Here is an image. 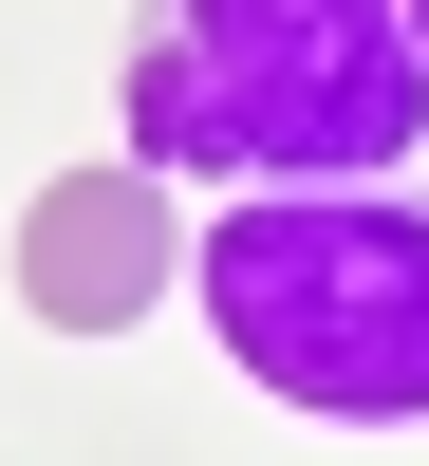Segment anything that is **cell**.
Instances as JSON below:
<instances>
[{
    "mask_svg": "<svg viewBox=\"0 0 429 466\" xmlns=\"http://www.w3.org/2000/svg\"><path fill=\"white\" fill-rule=\"evenodd\" d=\"M429 131L411 0H149L131 19V149L261 187H373Z\"/></svg>",
    "mask_w": 429,
    "mask_h": 466,
    "instance_id": "1",
    "label": "cell"
},
{
    "mask_svg": "<svg viewBox=\"0 0 429 466\" xmlns=\"http://www.w3.org/2000/svg\"><path fill=\"white\" fill-rule=\"evenodd\" d=\"M206 336L281 410H336V430L429 410V206H373V187L224 206L206 224Z\"/></svg>",
    "mask_w": 429,
    "mask_h": 466,
    "instance_id": "2",
    "label": "cell"
},
{
    "mask_svg": "<svg viewBox=\"0 0 429 466\" xmlns=\"http://www.w3.org/2000/svg\"><path fill=\"white\" fill-rule=\"evenodd\" d=\"M19 280H37V318H131L149 299V187H56L19 224Z\"/></svg>",
    "mask_w": 429,
    "mask_h": 466,
    "instance_id": "3",
    "label": "cell"
},
{
    "mask_svg": "<svg viewBox=\"0 0 429 466\" xmlns=\"http://www.w3.org/2000/svg\"><path fill=\"white\" fill-rule=\"evenodd\" d=\"M411 37H429V0H411Z\"/></svg>",
    "mask_w": 429,
    "mask_h": 466,
    "instance_id": "4",
    "label": "cell"
}]
</instances>
